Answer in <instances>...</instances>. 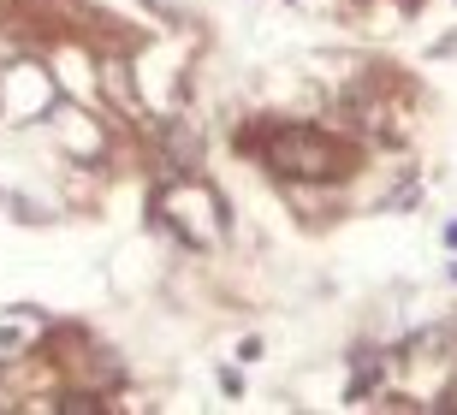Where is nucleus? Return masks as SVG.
Segmentation results:
<instances>
[{
  "mask_svg": "<svg viewBox=\"0 0 457 415\" xmlns=\"http://www.w3.org/2000/svg\"><path fill=\"white\" fill-rule=\"evenodd\" d=\"M274 166H279V173L327 178V173H338V149H333V142H321L315 131H279V137H274Z\"/></svg>",
  "mask_w": 457,
  "mask_h": 415,
  "instance_id": "nucleus-1",
  "label": "nucleus"
}]
</instances>
